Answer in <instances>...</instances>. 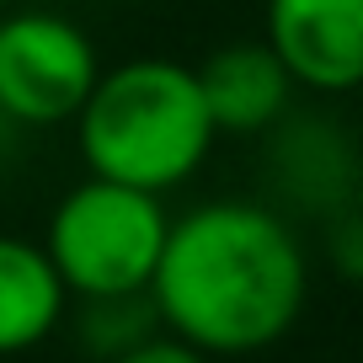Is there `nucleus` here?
Wrapping results in <instances>:
<instances>
[{"instance_id":"f257e3e1","label":"nucleus","mask_w":363,"mask_h":363,"mask_svg":"<svg viewBox=\"0 0 363 363\" xmlns=\"http://www.w3.org/2000/svg\"><path fill=\"white\" fill-rule=\"evenodd\" d=\"M310 299V257L284 214L246 198L198 203L171 219L150 305L171 337L208 358H246L299 326Z\"/></svg>"},{"instance_id":"f03ea898","label":"nucleus","mask_w":363,"mask_h":363,"mask_svg":"<svg viewBox=\"0 0 363 363\" xmlns=\"http://www.w3.org/2000/svg\"><path fill=\"white\" fill-rule=\"evenodd\" d=\"M75 128L91 177L128 182L145 193L182 187L208 160L219 134L198 69L177 59H128L102 69L75 113Z\"/></svg>"},{"instance_id":"7ed1b4c3","label":"nucleus","mask_w":363,"mask_h":363,"mask_svg":"<svg viewBox=\"0 0 363 363\" xmlns=\"http://www.w3.org/2000/svg\"><path fill=\"white\" fill-rule=\"evenodd\" d=\"M166 230H171V214L160 203V193L86 177L48 214L43 251L59 267L69 299L150 294Z\"/></svg>"},{"instance_id":"20e7f679","label":"nucleus","mask_w":363,"mask_h":363,"mask_svg":"<svg viewBox=\"0 0 363 363\" xmlns=\"http://www.w3.org/2000/svg\"><path fill=\"white\" fill-rule=\"evenodd\" d=\"M96 43L59 11H16L0 22V113L16 123H69L96 86Z\"/></svg>"},{"instance_id":"39448f33","label":"nucleus","mask_w":363,"mask_h":363,"mask_svg":"<svg viewBox=\"0 0 363 363\" xmlns=\"http://www.w3.org/2000/svg\"><path fill=\"white\" fill-rule=\"evenodd\" d=\"M267 48L294 86L358 91L363 86V0H267Z\"/></svg>"},{"instance_id":"423d86ee","label":"nucleus","mask_w":363,"mask_h":363,"mask_svg":"<svg viewBox=\"0 0 363 363\" xmlns=\"http://www.w3.org/2000/svg\"><path fill=\"white\" fill-rule=\"evenodd\" d=\"M198 86H203L208 118L219 134H257V128L278 123L294 96V75L267 43H230L198 65Z\"/></svg>"},{"instance_id":"0eeeda50","label":"nucleus","mask_w":363,"mask_h":363,"mask_svg":"<svg viewBox=\"0 0 363 363\" xmlns=\"http://www.w3.org/2000/svg\"><path fill=\"white\" fill-rule=\"evenodd\" d=\"M69 289L43 240L0 235V358L33 352L65 326Z\"/></svg>"},{"instance_id":"6e6552de","label":"nucleus","mask_w":363,"mask_h":363,"mask_svg":"<svg viewBox=\"0 0 363 363\" xmlns=\"http://www.w3.org/2000/svg\"><path fill=\"white\" fill-rule=\"evenodd\" d=\"M150 331H160V315L150 305V294H113V299H86L80 305V337H86V347L107 352V358L128 352Z\"/></svg>"},{"instance_id":"1a4fd4ad","label":"nucleus","mask_w":363,"mask_h":363,"mask_svg":"<svg viewBox=\"0 0 363 363\" xmlns=\"http://www.w3.org/2000/svg\"><path fill=\"white\" fill-rule=\"evenodd\" d=\"M113 363H214L203 347H193V342H182V337H171L166 326L160 331H150L145 342H134L128 352H118Z\"/></svg>"},{"instance_id":"9d476101","label":"nucleus","mask_w":363,"mask_h":363,"mask_svg":"<svg viewBox=\"0 0 363 363\" xmlns=\"http://www.w3.org/2000/svg\"><path fill=\"white\" fill-rule=\"evenodd\" d=\"M0 6H16V0H0Z\"/></svg>"}]
</instances>
